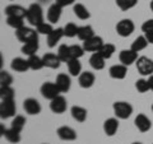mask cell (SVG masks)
I'll list each match as a JSON object with an SVG mask.
<instances>
[{
  "instance_id": "4dcf8cb0",
  "label": "cell",
  "mask_w": 153,
  "mask_h": 144,
  "mask_svg": "<svg viewBox=\"0 0 153 144\" xmlns=\"http://www.w3.org/2000/svg\"><path fill=\"white\" fill-rule=\"evenodd\" d=\"M28 64H30V69L32 70H41L42 68H45L44 60H42V57L37 56V54L28 56Z\"/></svg>"
},
{
  "instance_id": "ee69618b",
  "label": "cell",
  "mask_w": 153,
  "mask_h": 144,
  "mask_svg": "<svg viewBox=\"0 0 153 144\" xmlns=\"http://www.w3.org/2000/svg\"><path fill=\"white\" fill-rule=\"evenodd\" d=\"M76 0H56V4L60 5L61 8H65V7H69V5H74Z\"/></svg>"
},
{
  "instance_id": "5bb4252c",
  "label": "cell",
  "mask_w": 153,
  "mask_h": 144,
  "mask_svg": "<svg viewBox=\"0 0 153 144\" xmlns=\"http://www.w3.org/2000/svg\"><path fill=\"white\" fill-rule=\"evenodd\" d=\"M23 108L28 115H38L41 112V105L36 98H27L23 102Z\"/></svg>"
},
{
  "instance_id": "8992f818",
  "label": "cell",
  "mask_w": 153,
  "mask_h": 144,
  "mask_svg": "<svg viewBox=\"0 0 153 144\" xmlns=\"http://www.w3.org/2000/svg\"><path fill=\"white\" fill-rule=\"evenodd\" d=\"M134 30H135V24H134L131 19H128V18L121 19L116 24V32L121 37H129L134 32Z\"/></svg>"
},
{
  "instance_id": "8d00e7d4",
  "label": "cell",
  "mask_w": 153,
  "mask_h": 144,
  "mask_svg": "<svg viewBox=\"0 0 153 144\" xmlns=\"http://www.w3.org/2000/svg\"><path fill=\"white\" fill-rule=\"evenodd\" d=\"M115 1H116V5L124 12L133 9L138 4V0H115Z\"/></svg>"
},
{
  "instance_id": "52a82bcc",
  "label": "cell",
  "mask_w": 153,
  "mask_h": 144,
  "mask_svg": "<svg viewBox=\"0 0 153 144\" xmlns=\"http://www.w3.org/2000/svg\"><path fill=\"white\" fill-rule=\"evenodd\" d=\"M41 94L42 97L46 98V99H54L55 97H57L61 92L57 88V85L55 83H52V82H45L44 84L41 85Z\"/></svg>"
},
{
  "instance_id": "c3c4849f",
  "label": "cell",
  "mask_w": 153,
  "mask_h": 144,
  "mask_svg": "<svg viewBox=\"0 0 153 144\" xmlns=\"http://www.w3.org/2000/svg\"><path fill=\"white\" fill-rule=\"evenodd\" d=\"M131 144H142V143H139V142H134V143H131Z\"/></svg>"
},
{
  "instance_id": "ffe728a7",
  "label": "cell",
  "mask_w": 153,
  "mask_h": 144,
  "mask_svg": "<svg viewBox=\"0 0 153 144\" xmlns=\"http://www.w3.org/2000/svg\"><path fill=\"white\" fill-rule=\"evenodd\" d=\"M61 12H63V8L60 5H57L56 3L51 4L49 7V10H47V21L50 23H52V24L56 22H59V19L61 17Z\"/></svg>"
},
{
  "instance_id": "7c38bea8",
  "label": "cell",
  "mask_w": 153,
  "mask_h": 144,
  "mask_svg": "<svg viewBox=\"0 0 153 144\" xmlns=\"http://www.w3.org/2000/svg\"><path fill=\"white\" fill-rule=\"evenodd\" d=\"M57 137H59L61 140H64V142H73L76 139V131L74 130L73 128H70V126H60L59 129H57Z\"/></svg>"
},
{
  "instance_id": "f907efd6",
  "label": "cell",
  "mask_w": 153,
  "mask_h": 144,
  "mask_svg": "<svg viewBox=\"0 0 153 144\" xmlns=\"http://www.w3.org/2000/svg\"><path fill=\"white\" fill-rule=\"evenodd\" d=\"M152 112H153V105H152Z\"/></svg>"
},
{
  "instance_id": "816d5d0a",
  "label": "cell",
  "mask_w": 153,
  "mask_h": 144,
  "mask_svg": "<svg viewBox=\"0 0 153 144\" xmlns=\"http://www.w3.org/2000/svg\"><path fill=\"white\" fill-rule=\"evenodd\" d=\"M10 1H13V0H10Z\"/></svg>"
},
{
  "instance_id": "44dd1931",
  "label": "cell",
  "mask_w": 153,
  "mask_h": 144,
  "mask_svg": "<svg viewBox=\"0 0 153 144\" xmlns=\"http://www.w3.org/2000/svg\"><path fill=\"white\" fill-rule=\"evenodd\" d=\"M0 130H1V137H5V139L8 142L14 143V144L21 142V133L13 130L12 128L10 129H5L4 128V124H1V125H0Z\"/></svg>"
},
{
  "instance_id": "7a4b0ae2",
  "label": "cell",
  "mask_w": 153,
  "mask_h": 144,
  "mask_svg": "<svg viewBox=\"0 0 153 144\" xmlns=\"http://www.w3.org/2000/svg\"><path fill=\"white\" fill-rule=\"evenodd\" d=\"M114 108V114L117 119L121 120H126L131 116L133 114V106L129 102H125V101H117L112 105Z\"/></svg>"
},
{
  "instance_id": "d6a6232c",
  "label": "cell",
  "mask_w": 153,
  "mask_h": 144,
  "mask_svg": "<svg viewBox=\"0 0 153 144\" xmlns=\"http://www.w3.org/2000/svg\"><path fill=\"white\" fill-rule=\"evenodd\" d=\"M57 56L63 63H68L70 60V47L68 45H60L57 49Z\"/></svg>"
},
{
  "instance_id": "9a60e30c",
  "label": "cell",
  "mask_w": 153,
  "mask_h": 144,
  "mask_svg": "<svg viewBox=\"0 0 153 144\" xmlns=\"http://www.w3.org/2000/svg\"><path fill=\"white\" fill-rule=\"evenodd\" d=\"M55 84L57 85V88H59V91L61 93H66L71 87V79H70V76L68 74L60 73L56 76Z\"/></svg>"
},
{
  "instance_id": "d6986e66",
  "label": "cell",
  "mask_w": 153,
  "mask_h": 144,
  "mask_svg": "<svg viewBox=\"0 0 153 144\" xmlns=\"http://www.w3.org/2000/svg\"><path fill=\"white\" fill-rule=\"evenodd\" d=\"M119 129V120L116 117H110L103 122V131L107 137H114Z\"/></svg>"
},
{
  "instance_id": "4316f807",
  "label": "cell",
  "mask_w": 153,
  "mask_h": 144,
  "mask_svg": "<svg viewBox=\"0 0 153 144\" xmlns=\"http://www.w3.org/2000/svg\"><path fill=\"white\" fill-rule=\"evenodd\" d=\"M38 49H40V44H38V40L31 41V42H26L22 46V54H25L27 56H32L36 55Z\"/></svg>"
},
{
  "instance_id": "d4e9b609",
  "label": "cell",
  "mask_w": 153,
  "mask_h": 144,
  "mask_svg": "<svg viewBox=\"0 0 153 144\" xmlns=\"http://www.w3.org/2000/svg\"><path fill=\"white\" fill-rule=\"evenodd\" d=\"M70 114H71V117L78 122H84L87 120V115H88L87 110L82 106H73L70 108Z\"/></svg>"
},
{
  "instance_id": "681fc988",
  "label": "cell",
  "mask_w": 153,
  "mask_h": 144,
  "mask_svg": "<svg viewBox=\"0 0 153 144\" xmlns=\"http://www.w3.org/2000/svg\"><path fill=\"white\" fill-rule=\"evenodd\" d=\"M40 1H47V0H40Z\"/></svg>"
},
{
  "instance_id": "7dc6e473",
  "label": "cell",
  "mask_w": 153,
  "mask_h": 144,
  "mask_svg": "<svg viewBox=\"0 0 153 144\" xmlns=\"http://www.w3.org/2000/svg\"><path fill=\"white\" fill-rule=\"evenodd\" d=\"M149 7H151V10L153 12V0H152V1H151V5H149Z\"/></svg>"
},
{
  "instance_id": "ab89813d",
  "label": "cell",
  "mask_w": 153,
  "mask_h": 144,
  "mask_svg": "<svg viewBox=\"0 0 153 144\" xmlns=\"http://www.w3.org/2000/svg\"><path fill=\"white\" fill-rule=\"evenodd\" d=\"M36 30H37V32L40 33V35H45V36H49L50 33L55 30L54 27H52V23H46V22H44V23H41L38 27H36Z\"/></svg>"
},
{
  "instance_id": "ac0fdd59",
  "label": "cell",
  "mask_w": 153,
  "mask_h": 144,
  "mask_svg": "<svg viewBox=\"0 0 153 144\" xmlns=\"http://www.w3.org/2000/svg\"><path fill=\"white\" fill-rule=\"evenodd\" d=\"M42 60H44V65L46 68H50V69H57L60 68V64L63 61L60 60V57L57 56L56 54H52V52H47L42 56Z\"/></svg>"
},
{
  "instance_id": "836d02e7",
  "label": "cell",
  "mask_w": 153,
  "mask_h": 144,
  "mask_svg": "<svg viewBox=\"0 0 153 144\" xmlns=\"http://www.w3.org/2000/svg\"><path fill=\"white\" fill-rule=\"evenodd\" d=\"M7 24L9 27L14 28V30H19V28L25 27V18H19V17H8L7 18Z\"/></svg>"
},
{
  "instance_id": "9c48e42d",
  "label": "cell",
  "mask_w": 153,
  "mask_h": 144,
  "mask_svg": "<svg viewBox=\"0 0 153 144\" xmlns=\"http://www.w3.org/2000/svg\"><path fill=\"white\" fill-rule=\"evenodd\" d=\"M102 45H103L102 37L94 35L93 37H91L89 40L83 42V49L87 52H98L100 50H101Z\"/></svg>"
},
{
  "instance_id": "f546056e",
  "label": "cell",
  "mask_w": 153,
  "mask_h": 144,
  "mask_svg": "<svg viewBox=\"0 0 153 144\" xmlns=\"http://www.w3.org/2000/svg\"><path fill=\"white\" fill-rule=\"evenodd\" d=\"M93 36H94V31H93L92 26H82V27H79V30H78V38L79 40H82L84 42V41L89 40V38L93 37Z\"/></svg>"
},
{
  "instance_id": "ba28073f",
  "label": "cell",
  "mask_w": 153,
  "mask_h": 144,
  "mask_svg": "<svg viewBox=\"0 0 153 144\" xmlns=\"http://www.w3.org/2000/svg\"><path fill=\"white\" fill-rule=\"evenodd\" d=\"M66 108H68V102H66V98L64 96L59 94L57 97H55L54 99H51L50 102V110L54 114H64L66 111Z\"/></svg>"
},
{
  "instance_id": "bcb514c9",
  "label": "cell",
  "mask_w": 153,
  "mask_h": 144,
  "mask_svg": "<svg viewBox=\"0 0 153 144\" xmlns=\"http://www.w3.org/2000/svg\"><path fill=\"white\" fill-rule=\"evenodd\" d=\"M148 83H149V88H151V91H153V74L149 75V78H148Z\"/></svg>"
},
{
  "instance_id": "1f68e13d",
  "label": "cell",
  "mask_w": 153,
  "mask_h": 144,
  "mask_svg": "<svg viewBox=\"0 0 153 144\" xmlns=\"http://www.w3.org/2000/svg\"><path fill=\"white\" fill-rule=\"evenodd\" d=\"M26 125V117L25 116H22V115H16L13 119V121H12V129L13 130H16L18 133H21L23 130V128H25Z\"/></svg>"
},
{
  "instance_id": "6da1fadb",
  "label": "cell",
  "mask_w": 153,
  "mask_h": 144,
  "mask_svg": "<svg viewBox=\"0 0 153 144\" xmlns=\"http://www.w3.org/2000/svg\"><path fill=\"white\" fill-rule=\"evenodd\" d=\"M27 22L33 27H38L44 23V9L38 3H33L27 8Z\"/></svg>"
},
{
  "instance_id": "8fae6325",
  "label": "cell",
  "mask_w": 153,
  "mask_h": 144,
  "mask_svg": "<svg viewBox=\"0 0 153 144\" xmlns=\"http://www.w3.org/2000/svg\"><path fill=\"white\" fill-rule=\"evenodd\" d=\"M134 124H135L137 129L140 133H147L152 128V122H151L149 117L144 114H138L135 120H134Z\"/></svg>"
},
{
  "instance_id": "f6af8a7d",
  "label": "cell",
  "mask_w": 153,
  "mask_h": 144,
  "mask_svg": "<svg viewBox=\"0 0 153 144\" xmlns=\"http://www.w3.org/2000/svg\"><path fill=\"white\" fill-rule=\"evenodd\" d=\"M144 36H146V38L148 40V42H149V44H153V31L144 33Z\"/></svg>"
},
{
  "instance_id": "7bdbcfd3",
  "label": "cell",
  "mask_w": 153,
  "mask_h": 144,
  "mask_svg": "<svg viewBox=\"0 0 153 144\" xmlns=\"http://www.w3.org/2000/svg\"><path fill=\"white\" fill-rule=\"evenodd\" d=\"M142 31L144 32V33L153 31V18L152 19H148V21H146L144 23H143V24H142Z\"/></svg>"
},
{
  "instance_id": "e0dca14e",
  "label": "cell",
  "mask_w": 153,
  "mask_h": 144,
  "mask_svg": "<svg viewBox=\"0 0 153 144\" xmlns=\"http://www.w3.org/2000/svg\"><path fill=\"white\" fill-rule=\"evenodd\" d=\"M94 82H96V75L92 71H82L80 75L78 76V83L84 89L91 88L94 84Z\"/></svg>"
},
{
  "instance_id": "74e56055",
  "label": "cell",
  "mask_w": 153,
  "mask_h": 144,
  "mask_svg": "<svg viewBox=\"0 0 153 144\" xmlns=\"http://www.w3.org/2000/svg\"><path fill=\"white\" fill-rule=\"evenodd\" d=\"M13 83V76L10 73H8L7 70L0 71V87H8L12 85Z\"/></svg>"
},
{
  "instance_id": "cb8c5ba5",
  "label": "cell",
  "mask_w": 153,
  "mask_h": 144,
  "mask_svg": "<svg viewBox=\"0 0 153 144\" xmlns=\"http://www.w3.org/2000/svg\"><path fill=\"white\" fill-rule=\"evenodd\" d=\"M105 61H106V59L100 52H93L89 57V65L94 70H102L105 68V64H106Z\"/></svg>"
},
{
  "instance_id": "5b68a950",
  "label": "cell",
  "mask_w": 153,
  "mask_h": 144,
  "mask_svg": "<svg viewBox=\"0 0 153 144\" xmlns=\"http://www.w3.org/2000/svg\"><path fill=\"white\" fill-rule=\"evenodd\" d=\"M137 70L143 76H149L153 74V60L147 56H140L137 60Z\"/></svg>"
},
{
  "instance_id": "2e32d148",
  "label": "cell",
  "mask_w": 153,
  "mask_h": 144,
  "mask_svg": "<svg viewBox=\"0 0 153 144\" xmlns=\"http://www.w3.org/2000/svg\"><path fill=\"white\" fill-rule=\"evenodd\" d=\"M108 74L112 79H117V80H121L126 76L128 74V66L124 65V64H116V65H112L111 68L108 69Z\"/></svg>"
},
{
  "instance_id": "484cf974",
  "label": "cell",
  "mask_w": 153,
  "mask_h": 144,
  "mask_svg": "<svg viewBox=\"0 0 153 144\" xmlns=\"http://www.w3.org/2000/svg\"><path fill=\"white\" fill-rule=\"evenodd\" d=\"M73 12L76 16V18H79L80 21H87V19H89V17H91L89 10L80 3H75L73 5Z\"/></svg>"
},
{
  "instance_id": "d590c367",
  "label": "cell",
  "mask_w": 153,
  "mask_h": 144,
  "mask_svg": "<svg viewBox=\"0 0 153 144\" xmlns=\"http://www.w3.org/2000/svg\"><path fill=\"white\" fill-rule=\"evenodd\" d=\"M115 51H116V47H115V45H112V44H103L102 47H101V50H100L98 52L107 60V59H110V57L114 55Z\"/></svg>"
},
{
  "instance_id": "b9f144b4",
  "label": "cell",
  "mask_w": 153,
  "mask_h": 144,
  "mask_svg": "<svg viewBox=\"0 0 153 144\" xmlns=\"http://www.w3.org/2000/svg\"><path fill=\"white\" fill-rule=\"evenodd\" d=\"M135 88H137L138 92H140V93H146L147 91H149L151 88H149V83H148V79H143V78L138 79V80L135 82Z\"/></svg>"
},
{
  "instance_id": "f1b7e54d",
  "label": "cell",
  "mask_w": 153,
  "mask_h": 144,
  "mask_svg": "<svg viewBox=\"0 0 153 144\" xmlns=\"http://www.w3.org/2000/svg\"><path fill=\"white\" fill-rule=\"evenodd\" d=\"M148 44H149V42H148V40L146 38V36H138L135 40L133 41L130 49L134 50L135 52H139V51H142V50H144L146 47L148 46Z\"/></svg>"
},
{
  "instance_id": "60d3db41",
  "label": "cell",
  "mask_w": 153,
  "mask_h": 144,
  "mask_svg": "<svg viewBox=\"0 0 153 144\" xmlns=\"http://www.w3.org/2000/svg\"><path fill=\"white\" fill-rule=\"evenodd\" d=\"M16 96V91L12 88V85L8 87H0V98L7 99V98H14Z\"/></svg>"
},
{
  "instance_id": "83f0119b",
  "label": "cell",
  "mask_w": 153,
  "mask_h": 144,
  "mask_svg": "<svg viewBox=\"0 0 153 144\" xmlns=\"http://www.w3.org/2000/svg\"><path fill=\"white\" fill-rule=\"evenodd\" d=\"M66 65H68V70L71 76H79L82 73V64H80L79 59H70Z\"/></svg>"
},
{
  "instance_id": "e575fe53",
  "label": "cell",
  "mask_w": 153,
  "mask_h": 144,
  "mask_svg": "<svg viewBox=\"0 0 153 144\" xmlns=\"http://www.w3.org/2000/svg\"><path fill=\"white\" fill-rule=\"evenodd\" d=\"M78 30H79V27L76 26L75 23H73V22L66 23V26L64 27V35H65V37L73 38L75 36H78Z\"/></svg>"
},
{
  "instance_id": "f35d334b",
  "label": "cell",
  "mask_w": 153,
  "mask_h": 144,
  "mask_svg": "<svg viewBox=\"0 0 153 144\" xmlns=\"http://www.w3.org/2000/svg\"><path fill=\"white\" fill-rule=\"evenodd\" d=\"M70 47V59H80L85 50L83 49V46H79V45H71Z\"/></svg>"
},
{
  "instance_id": "277c9868",
  "label": "cell",
  "mask_w": 153,
  "mask_h": 144,
  "mask_svg": "<svg viewBox=\"0 0 153 144\" xmlns=\"http://www.w3.org/2000/svg\"><path fill=\"white\" fill-rule=\"evenodd\" d=\"M38 35H40V33L37 32V30H33V28L26 27V26L16 31L17 38L21 42H23V44H26V42H31V41H35V40H38Z\"/></svg>"
},
{
  "instance_id": "30bf717a",
  "label": "cell",
  "mask_w": 153,
  "mask_h": 144,
  "mask_svg": "<svg viewBox=\"0 0 153 144\" xmlns=\"http://www.w3.org/2000/svg\"><path fill=\"white\" fill-rule=\"evenodd\" d=\"M119 60H120V63L124 64V65H131L133 63H137L138 60V52H135L134 50L129 49V50H123L120 51V54H119Z\"/></svg>"
},
{
  "instance_id": "7402d4cb",
  "label": "cell",
  "mask_w": 153,
  "mask_h": 144,
  "mask_svg": "<svg viewBox=\"0 0 153 144\" xmlns=\"http://www.w3.org/2000/svg\"><path fill=\"white\" fill-rule=\"evenodd\" d=\"M12 70L17 71V73H25L30 69V64H28V59H23V57H16L10 63Z\"/></svg>"
},
{
  "instance_id": "603a6c76",
  "label": "cell",
  "mask_w": 153,
  "mask_h": 144,
  "mask_svg": "<svg viewBox=\"0 0 153 144\" xmlns=\"http://www.w3.org/2000/svg\"><path fill=\"white\" fill-rule=\"evenodd\" d=\"M64 36H65L64 35V28H56V30L52 31L50 35L47 36V45H49L50 49L55 47Z\"/></svg>"
},
{
  "instance_id": "3957f363",
  "label": "cell",
  "mask_w": 153,
  "mask_h": 144,
  "mask_svg": "<svg viewBox=\"0 0 153 144\" xmlns=\"http://www.w3.org/2000/svg\"><path fill=\"white\" fill-rule=\"evenodd\" d=\"M16 111H17V106L14 98L1 99V103H0V117L3 120L16 116Z\"/></svg>"
},
{
  "instance_id": "4fadbf2b",
  "label": "cell",
  "mask_w": 153,
  "mask_h": 144,
  "mask_svg": "<svg viewBox=\"0 0 153 144\" xmlns=\"http://www.w3.org/2000/svg\"><path fill=\"white\" fill-rule=\"evenodd\" d=\"M27 10L28 9L23 8L22 5L18 4H10V5L5 7V14L7 17H19V18H26L27 17Z\"/></svg>"
}]
</instances>
